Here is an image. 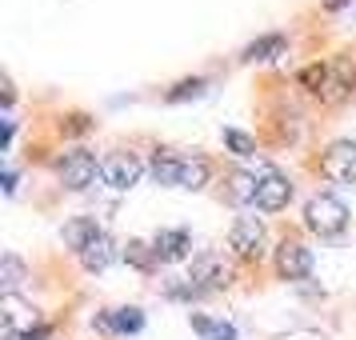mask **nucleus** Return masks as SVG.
Returning a JSON list of instances; mask_svg holds the SVG:
<instances>
[{
	"mask_svg": "<svg viewBox=\"0 0 356 340\" xmlns=\"http://www.w3.org/2000/svg\"><path fill=\"white\" fill-rule=\"evenodd\" d=\"M348 225V204L332 193H316L308 196L305 204V228L321 232V236H337L340 228Z\"/></svg>",
	"mask_w": 356,
	"mask_h": 340,
	"instance_id": "obj_1",
	"label": "nucleus"
},
{
	"mask_svg": "<svg viewBox=\"0 0 356 340\" xmlns=\"http://www.w3.org/2000/svg\"><path fill=\"white\" fill-rule=\"evenodd\" d=\"M56 172H60V184H65V188H72V193H84V188H92V184H97L100 161L88 152V148H72L68 156H60Z\"/></svg>",
	"mask_w": 356,
	"mask_h": 340,
	"instance_id": "obj_2",
	"label": "nucleus"
},
{
	"mask_svg": "<svg viewBox=\"0 0 356 340\" xmlns=\"http://www.w3.org/2000/svg\"><path fill=\"white\" fill-rule=\"evenodd\" d=\"M228 248L241 260H260L264 257V220L260 216H236L228 228Z\"/></svg>",
	"mask_w": 356,
	"mask_h": 340,
	"instance_id": "obj_3",
	"label": "nucleus"
},
{
	"mask_svg": "<svg viewBox=\"0 0 356 340\" xmlns=\"http://www.w3.org/2000/svg\"><path fill=\"white\" fill-rule=\"evenodd\" d=\"M140 177H145V164L136 161L132 152H113V156H104V161H100V180H104L108 188H116V193L136 188Z\"/></svg>",
	"mask_w": 356,
	"mask_h": 340,
	"instance_id": "obj_4",
	"label": "nucleus"
},
{
	"mask_svg": "<svg viewBox=\"0 0 356 340\" xmlns=\"http://www.w3.org/2000/svg\"><path fill=\"white\" fill-rule=\"evenodd\" d=\"M321 172L337 184H356V140H332L321 156Z\"/></svg>",
	"mask_w": 356,
	"mask_h": 340,
	"instance_id": "obj_5",
	"label": "nucleus"
},
{
	"mask_svg": "<svg viewBox=\"0 0 356 340\" xmlns=\"http://www.w3.org/2000/svg\"><path fill=\"white\" fill-rule=\"evenodd\" d=\"M276 273L284 276V280H305L308 273H312V248H308L305 241H284L276 244Z\"/></svg>",
	"mask_w": 356,
	"mask_h": 340,
	"instance_id": "obj_6",
	"label": "nucleus"
},
{
	"mask_svg": "<svg viewBox=\"0 0 356 340\" xmlns=\"http://www.w3.org/2000/svg\"><path fill=\"white\" fill-rule=\"evenodd\" d=\"M188 280L204 292L225 289L228 280H232V268H228L225 252H200V257L193 260V268H188Z\"/></svg>",
	"mask_w": 356,
	"mask_h": 340,
	"instance_id": "obj_7",
	"label": "nucleus"
},
{
	"mask_svg": "<svg viewBox=\"0 0 356 340\" xmlns=\"http://www.w3.org/2000/svg\"><path fill=\"white\" fill-rule=\"evenodd\" d=\"M353 92H356V60L353 56H332L328 60V84H324L321 100L337 104V100L353 97Z\"/></svg>",
	"mask_w": 356,
	"mask_h": 340,
	"instance_id": "obj_8",
	"label": "nucleus"
},
{
	"mask_svg": "<svg viewBox=\"0 0 356 340\" xmlns=\"http://www.w3.org/2000/svg\"><path fill=\"white\" fill-rule=\"evenodd\" d=\"M92 324H97L100 332H108V337H136V332L145 328V312H140L136 305L113 308V312H97Z\"/></svg>",
	"mask_w": 356,
	"mask_h": 340,
	"instance_id": "obj_9",
	"label": "nucleus"
},
{
	"mask_svg": "<svg viewBox=\"0 0 356 340\" xmlns=\"http://www.w3.org/2000/svg\"><path fill=\"white\" fill-rule=\"evenodd\" d=\"M152 252L161 264H172V260H184L193 252V232L188 228H161L152 236Z\"/></svg>",
	"mask_w": 356,
	"mask_h": 340,
	"instance_id": "obj_10",
	"label": "nucleus"
},
{
	"mask_svg": "<svg viewBox=\"0 0 356 340\" xmlns=\"http://www.w3.org/2000/svg\"><path fill=\"white\" fill-rule=\"evenodd\" d=\"M292 200V180L280 177V172H264L260 177V188H257V209L260 212H280L289 209Z\"/></svg>",
	"mask_w": 356,
	"mask_h": 340,
	"instance_id": "obj_11",
	"label": "nucleus"
},
{
	"mask_svg": "<svg viewBox=\"0 0 356 340\" xmlns=\"http://www.w3.org/2000/svg\"><path fill=\"white\" fill-rule=\"evenodd\" d=\"M116 257H120V252H116V241L108 236V232H100L97 241L81 252V264H84V273H104Z\"/></svg>",
	"mask_w": 356,
	"mask_h": 340,
	"instance_id": "obj_12",
	"label": "nucleus"
},
{
	"mask_svg": "<svg viewBox=\"0 0 356 340\" xmlns=\"http://www.w3.org/2000/svg\"><path fill=\"white\" fill-rule=\"evenodd\" d=\"M60 236H65V244L72 248V252H76V257H81L84 248H88V244L100 236V225L92 220V216H72V220L60 228Z\"/></svg>",
	"mask_w": 356,
	"mask_h": 340,
	"instance_id": "obj_13",
	"label": "nucleus"
},
{
	"mask_svg": "<svg viewBox=\"0 0 356 340\" xmlns=\"http://www.w3.org/2000/svg\"><path fill=\"white\" fill-rule=\"evenodd\" d=\"M209 180H212V161H209V156H200V152L184 156V164H180V184H177V188L200 193V188H204Z\"/></svg>",
	"mask_w": 356,
	"mask_h": 340,
	"instance_id": "obj_14",
	"label": "nucleus"
},
{
	"mask_svg": "<svg viewBox=\"0 0 356 340\" xmlns=\"http://www.w3.org/2000/svg\"><path fill=\"white\" fill-rule=\"evenodd\" d=\"M180 164H184V156L168 152V148H156V152H152V164H148V172H152V180H156V184L177 188V184H180Z\"/></svg>",
	"mask_w": 356,
	"mask_h": 340,
	"instance_id": "obj_15",
	"label": "nucleus"
},
{
	"mask_svg": "<svg viewBox=\"0 0 356 340\" xmlns=\"http://www.w3.org/2000/svg\"><path fill=\"white\" fill-rule=\"evenodd\" d=\"M284 49H289V36L284 33H268V36H257L252 44H244L241 60H273V56H284Z\"/></svg>",
	"mask_w": 356,
	"mask_h": 340,
	"instance_id": "obj_16",
	"label": "nucleus"
},
{
	"mask_svg": "<svg viewBox=\"0 0 356 340\" xmlns=\"http://www.w3.org/2000/svg\"><path fill=\"white\" fill-rule=\"evenodd\" d=\"M225 193H228V200H232V204H257V188H260V177L257 172H241V168H236V172H228L225 177Z\"/></svg>",
	"mask_w": 356,
	"mask_h": 340,
	"instance_id": "obj_17",
	"label": "nucleus"
},
{
	"mask_svg": "<svg viewBox=\"0 0 356 340\" xmlns=\"http://www.w3.org/2000/svg\"><path fill=\"white\" fill-rule=\"evenodd\" d=\"M24 280H29L24 260H20L17 252H4V257H0V289H4V296H17V289Z\"/></svg>",
	"mask_w": 356,
	"mask_h": 340,
	"instance_id": "obj_18",
	"label": "nucleus"
},
{
	"mask_svg": "<svg viewBox=\"0 0 356 340\" xmlns=\"http://www.w3.org/2000/svg\"><path fill=\"white\" fill-rule=\"evenodd\" d=\"M188 324H193V332L200 340H236V328H232V324L228 321H212V316H204V312H193Z\"/></svg>",
	"mask_w": 356,
	"mask_h": 340,
	"instance_id": "obj_19",
	"label": "nucleus"
},
{
	"mask_svg": "<svg viewBox=\"0 0 356 340\" xmlns=\"http://www.w3.org/2000/svg\"><path fill=\"white\" fill-rule=\"evenodd\" d=\"M204 92H209V76H188V81L172 84V88L164 92V100H168V104H180V100H196V97H204Z\"/></svg>",
	"mask_w": 356,
	"mask_h": 340,
	"instance_id": "obj_20",
	"label": "nucleus"
},
{
	"mask_svg": "<svg viewBox=\"0 0 356 340\" xmlns=\"http://www.w3.org/2000/svg\"><path fill=\"white\" fill-rule=\"evenodd\" d=\"M124 260L129 264H136L140 273H152V264H156V252H152V241H129V248H124Z\"/></svg>",
	"mask_w": 356,
	"mask_h": 340,
	"instance_id": "obj_21",
	"label": "nucleus"
},
{
	"mask_svg": "<svg viewBox=\"0 0 356 340\" xmlns=\"http://www.w3.org/2000/svg\"><path fill=\"white\" fill-rule=\"evenodd\" d=\"M296 81L305 84L308 92H312V97H321L324 92V84H328V60H316V65H308V68H300V76H296Z\"/></svg>",
	"mask_w": 356,
	"mask_h": 340,
	"instance_id": "obj_22",
	"label": "nucleus"
},
{
	"mask_svg": "<svg viewBox=\"0 0 356 340\" xmlns=\"http://www.w3.org/2000/svg\"><path fill=\"white\" fill-rule=\"evenodd\" d=\"M225 145L236 152V156H252L257 152V140L248 136V132H241V129H225Z\"/></svg>",
	"mask_w": 356,
	"mask_h": 340,
	"instance_id": "obj_23",
	"label": "nucleus"
},
{
	"mask_svg": "<svg viewBox=\"0 0 356 340\" xmlns=\"http://www.w3.org/2000/svg\"><path fill=\"white\" fill-rule=\"evenodd\" d=\"M88 129H92V120H88L84 113H72L68 116V124H65V132H88Z\"/></svg>",
	"mask_w": 356,
	"mask_h": 340,
	"instance_id": "obj_24",
	"label": "nucleus"
},
{
	"mask_svg": "<svg viewBox=\"0 0 356 340\" xmlns=\"http://www.w3.org/2000/svg\"><path fill=\"white\" fill-rule=\"evenodd\" d=\"M4 193H17V168H4Z\"/></svg>",
	"mask_w": 356,
	"mask_h": 340,
	"instance_id": "obj_25",
	"label": "nucleus"
},
{
	"mask_svg": "<svg viewBox=\"0 0 356 340\" xmlns=\"http://www.w3.org/2000/svg\"><path fill=\"white\" fill-rule=\"evenodd\" d=\"M344 4H353V0H324V8H328V13H337V8H344Z\"/></svg>",
	"mask_w": 356,
	"mask_h": 340,
	"instance_id": "obj_26",
	"label": "nucleus"
}]
</instances>
